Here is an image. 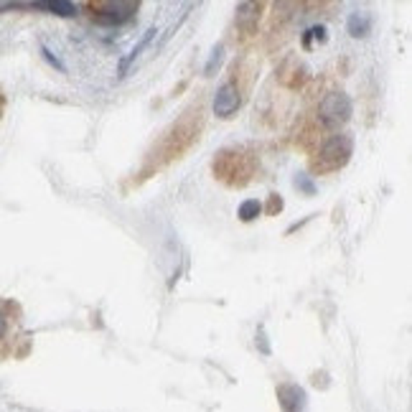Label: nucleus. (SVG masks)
<instances>
[{
    "mask_svg": "<svg viewBox=\"0 0 412 412\" xmlns=\"http://www.w3.org/2000/svg\"><path fill=\"white\" fill-rule=\"evenodd\" d=\"M351 115H354V102L346 92L326 94L319 105V120L328 127H339V125L349 123Z\"/></svg>",
    "mask_w": 412,
    "mask_h": 412,
    "instance_id": "nucleus-1",
    "label": "nucleus"
},
{
    "mask_svg": "<svg viewBox=\"0 0 412 412\" xmlns=\"http://www.w3.org/2000/svg\"><path fill=\"white\" fill-rule=\"evenodd\" d=\"M351 156H354V141H351V135L336 132V135H331V138L323 143V148H321L319 153V161L326 171H334V168H341V165L349 163Z\"/></svg>",
    "mask_w": 412,
    "mask_h": 412,
    "instance_id": "nucleus-2",
    "label": "nucleus"
},
{
    "mask_svg": "<svg viewBox=\"0 0 412 412\" xmlns=\"http://www.w3.org/2000/svg\"><path fill=\"white\" fill-rule=\"evenodd\" d=\"M138 3H130V0H117V3H100L94 6L92 21L100 26H107V28H115V26H125L130 24L135 13H138Z\"/></svg>",
    "mask_w": 412,
    "mask_h": 412,
    "instance_id": "nucleus-3",
    "label": "nucleus"
},
{
    "mask_svg": "<svg viewBox=\"0 0 412 412\" xmlns=\"http://www.w3.org/2000/svg\"><path fill=\"white\" fill-rule=\"evenodd\" d=\"M242 107V94L237 89V84L226 82L217 89L214 94V115L222 117V120H229V117L237 115V109Z\"/></svg>",
    "mask_w": 412,
    "mask_h": 412,
    "instance_id": "nucleus-4",
    "label": "nucleus"
},
{
    "mask_svg": "<svg viewBox=\"0 0 412 412\" xmlns=\"http://www.w3.org/2000/svg\"><path fill=\"white\" fill-rule=\"evenodd\" d=\"M260 10H262V6H260V3H240V6H237V28L249 36V33L257 28Z\"/></svg>",
    "mask_w": 412,
    "mask_h": 412,
    "instance_id": "nucleus-5",
    "label": "nucleus"
},
{
    "mask_svg": "<svg viewBox=\"0 0 412 412\" xmlns=\"http://www.w3.org/2000/svg\"><path fill=\"white\" fill-rule=\"evenodd\" d=\"M278 397H280V404L285 412H301L305 404V392L298 384H283L278 387Z\"/></svg>",
    "mask_w": 412,
    "mask_h": 412,
    "instance_id": "nucleus-6",
    "label": "nucleus"
},
{
    "mask_svg": "<svg viewBox=\"0 0 412 412\" xmlns=\"http://www.w3.org/2000/svg\"><path fill=\"white\" fill-rule=\"evenodd\" d=\"M156 33H158L156 26H153V28H148V31H145V33L141 36V41H138V44H135V46L130 48V54L125 56V59H120V66H117V71H120V77H123L125 71H127V66H130V64L135 62V59H138V56H141L143 51H145V48L150 46V41L156 39Z\"/></svg>",
    "mask_w": 412,
    "mask_h": 412,
    "instance_id": "nucleus-7",
    "label": "nucleus"
},
{
    "mask_svg": "<svg viewBox=\"0 0 412 412\" xmlns=\"http://www.w3.org/2000/svg\"><path fill=\"white\" fill-rule=\"evenodd\" d=\"M346 31H349V36H354V39H364L366 33L372 31V16L364 13V10L351 13L349 21H346Z\"/></svg>",
    "mask_w": 412,
    "mask_h": 412,
    "instance_id": "nucleus-8",
    "label": "nucleus"
},
{
    "mask_svg": "<svg viewBox=\"0 0 412 412\" xmlns=\"http://www.w3.org/2000/svg\"><path fill=\"white\" fill-rule=\"evenodd\" d=\"M31 8L48 10V13H54V16H62V18L77 16V10H79L74 3H66V0H54V3H31Z\"/></svg>",
    "mask_w": 412,
    "mask_h": 412,
    "instance_id": "nucleus-9",
    "label": "nucleus"
},
{
    "mask_svg": "<svg viewBox=\"0 0 412 412\" xmlns=\"http://www.w3.org/2000/svg\"><path fill=\"white\" fill-rule=\"evenodd\" d=\"M260 214H262V201H257V199L242 201L240 209H237V217H240L242 222H255Z\"/></svg>",
    "mask_w": 412,
    "mask_h": 412,
    "instance_id": "nucleus-10",
    "label": "nucleus"
},
{
    "mask_svg": "<svg viewBox=\"0 0 412 412\" xmlns=\"http://www.w3.org/2000/svg\"><path fill=\"white\" fill-rule=\"evenodd\" d=\"M326 26H311L308 31L303 33V39H301V44H303V48H311L313 41H319V44H326Z\"/></svg>",
    "mask_w": 412,
    "mask_h": 412,
    "instance_id": "nucleus-11",
    "label": "nucleus"
},
{
    "mask_svg": "<svg viewBox=\"0 0 412 412\" xmlns=\"http://www.w3.org/2000/svg\"><path fill=\"white\" fill-rule=\"evenodd\" d=\"M222 56H224V46H217L214 51H211L209 62H206V66H204V74H206V77H211V74H214V69H217L219 64H222Z\"/></svg>",
    "mask_w": 412,
    "mask_h": 412,
    "instance_id": "nucleus-12",
    "label": "nucleus"
},
{
    "mask_svg": "<svg viewBox=\"0 0 412 412\" xmlns=\"http://www.w3.org/2000/svg\"><path fill=\"white\" fill-rule=\"evenodd\" d=\"M296 186L301 188V191H305L308 196L316 194V183H313V181L308 179V176H303V173H301V176H296Z\"/></svg>",
    "mask_w": 412,
    "mask_h": 412,
    "instance_id": "nucleus-13",
    "label": "nucleus"
},
{
    "mask_svg": "<svg viewBox=\"0 0 412 412\" xmlns=\"http://www.w3.org/2000/svg\"><path fill=\"white\" fill-rule=\"evenodd\" d=\"M41 54H44V59H46L51 66H56L59 71H66V66H64L62 62H59V56H54V51L51 48H46V46H41Z\"/></svg>",
    "mask_w": 412,
    "mask_h": 412,
    "instance_id": "nucleus-14",
    "label": "nucleus"
},
{
    "mask_svg": "<svg viewBox=\"0 0 412 412\" xmlns=\"http://www.w3.org/2000/svg\"><path fill=\"white\" fill-rule=\"evenodd\" d=\"M257 343H260V349H262V354H270V346H267V341H265V331H262V328L257 331Z\"/></svg>",
    "mask_w": 412,
    "mask_h": 412,
    "instance_id": "nucleus-15",
    "label": "nucleus"
},
{
    "mask_svg": "<svg viewBox=\"0 0 412 412\" xmlns=\"http://www.w3.org/2000/svg\"><path fill=\"white\" fill-rule=\"evenodd\" d=\"M6 331H8V321H6V316L0 313V339L6 336Z\"/></svg>",
    "mask_w": 412,
    "mask_h": 412,
    "instance_id": "nucleus-16",
    "label": "nucleus"
}]
</instances>
